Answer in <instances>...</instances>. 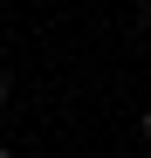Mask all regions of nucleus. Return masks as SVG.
<instances>
[{"instance_id":"nucleus-1","label":"nucleus","mask_w":151,"mask_h":158,"mask_svg":"<svg viewBox=\"0 0 151 158\" xmlns=\"http://www.w3.org/2000/svg\"><path fill=\"white\" fill-rule=\"evenodd\" d=\"M137 131H144V138H151V110H144V124H137Z\"/></svg>"},{"instance_id":"nucleus-2","label":"nucleus","mask_w":151,"mask_h":158,"mask_svg":"<svg viewBox=\"0 0 151 158\" xmlns=\"http://www.w3.org/2000/svg\"><path fill=\"white\" fill-rule=\"evenodd\" d=\"M0 103H7V76H0Z\"/></svg>"},{"instance_id":"nucleus-3","label":"nucleus","mask_w":151,"mask_h":158,"mask_svg":"<svg viewBox=\"0 0 151 158\" xmlns=\"http://www.w3.org/2000/svg\"><path fill=\"white\" fill-rule=\"evenodd\" d=\"M0 158H21V151H7V144H0Z\"/></svg>"}]
</instances>
